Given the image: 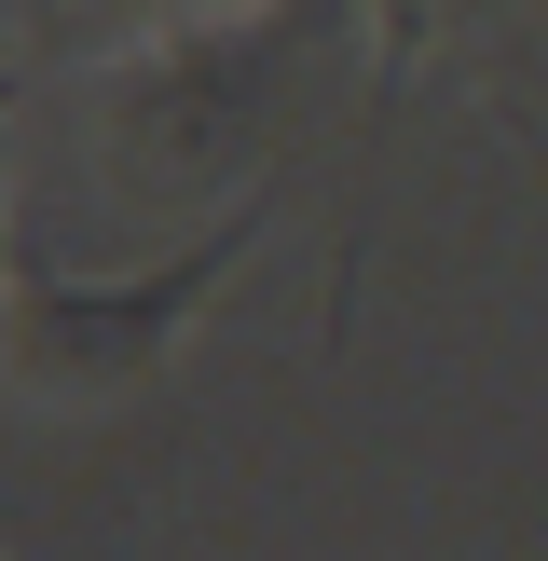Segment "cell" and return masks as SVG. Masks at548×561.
<instances>
[{
	"mask_svg": "<svg viewBox=\"0 0 548 561\" xmlns=\"http://www.w3.org/2000/svg\"><path fill=\"white\" fill-rule=\"evenodd\" d=\"M261 206L206 219L179 261H137V274H55V261H0V383L42 411H124L137 383L179 356V329L219 301V274L247 261Z\"/></svg>",
	"mask_w": 548,
	"mask_h": 561,
	"instance_id": "cell-1",
	"label": "cell"
}]
</instances>
